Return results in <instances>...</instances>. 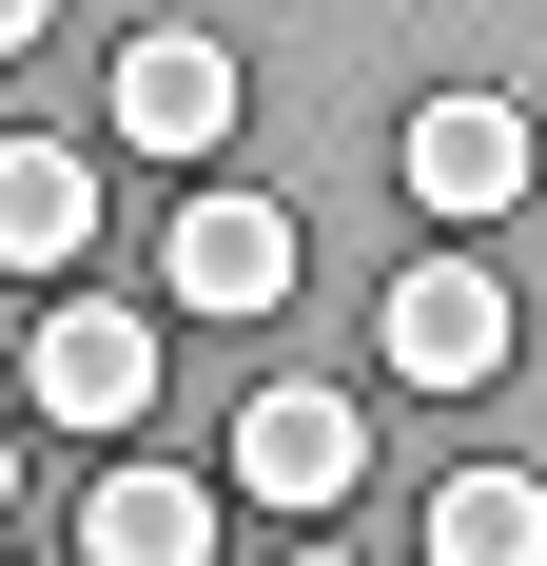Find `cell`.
I'll list each match as a JSON object with an SVG mask.
<instances>
[{
    "label": "cell",
    "mask_w": 547,
    "mask_h": 566,
    "mask_svg": "<svg viewBox=\"0 0 547 566\" xmlns=\"http://www.w3.org/2000/svg\"><path fill=\"white\" fill-rule=\"evenodd\" d=\"M391 176H411V216L489 234V216H528V176H547V117L508 98V78H431V98H411V137H391Z\"/></svg>",
    "instance_id": "cell-1"
},
{
    "label": "cell",
    "mask_w": 547,
    "mask_h": 566,
    "mask_svg": "<svg viewBox=\"0 0 547 566\" xmlns=\"http://www.w3.org/2000/svg\"><path fill=\"white\" fill-rule=\"evenodd\" d=\"M235 509H274V527H332L352 509V469H372V410L332 391V371H274V391H235Z\"/></svg>",
    "instance_id": "cell-2"
},
{
    "label": "cell",
    "mask_w": 547,
    "mask_h": 566,
    "mask_svg": "<svg viewBox=\"0 0 547 566\" xmlns=\"http://www.w3.org/2000/svg\"><path fill=\"white\" fill-rule=\"evenodd\" d=\"M293 196H255V176H196L176 196V234H157V293L176 313H216V333H255V313H293Z\"/></svg>",
    "instance_id": "cell-3"
},
{
    "label": "cell",
    "mask_w": 547,
    "mask_h": 566,
    "mask_svg": "<svg viewBox=\"0 0 547 566\" xmlns=\"http://www.w3.org/2000/svg\"><path fill=\"white\" fill-rule=\"evenodd\" d=\"M235 117H255V59L216 40V20H137V40H117V137H137V157H216Z\"/></svg>",
    "instance_id": "cell-4"
},
{
    "label": "cell",
    "mask_w": 547,
    "mask_h": 566,
    "mask_svg": "<svg viewBox=\"0 0 547 566\" xmlns=\"http://www.w3.org/2000/svg\"><path fill=\"white\" fill-rule=\"evenodd\" d=\"M372 352H391V391H489L508 371V274L489 254H411L391 313H372Z\"/></svg>",
    "instance_id": "cell-5"
},
{
    "label": "cell",
    "mask_w": 547,
    "mask_h": 566,
    "mask_svg": "<svg viewBox=\"0 0 547 566\" xmlns=\"http://www.w3.org/2000/svg\"><path fill=\"white\" fill-rule=\"evenodd\" d=\"M20 391H40V430H137V410H157V313L59 293V313H40V352H20Z\"/></svg>",
    "instance_id": "cell-6"
},
{
    "label": "cell",
    "mask_w": 547,
    "mask_h": 566,
    "mask_svg": "<svg viewBox=\"0 0 547 566\" xmlns=\"http://www.w3.org/2000/svg\"><path fill=\"white\" fill-rule=\"evenodd\" d=\"M99 254V157L79 137H0V274L40 293V274H79Z\"/></svg>",
    "instance_id": "cell-7"
},
{
    "label": "cell",
    "mask_w": 547,
    "mask_h": 566,
    "mask_svg": "<svg viewBox=\"0 0 547 566\" xmlns=\"http://www.w3.org/2000/svg\"><path fill=\"white\" fill-rule=\"evenodd\" d=\"M79 566H216V489L196 469H99V509H79Z\"/></svg>",
    "instance_id": "cell-8"
},
{
    "label": "cell",
    "mask_w": 547,
    "mask_h": 566,
    "mask_svg": "<svg viewBox=\"0 0 547 566\" xmlns=\"http://www.w3.org/2000/svg\"><path fill=\"white\" fill-rule=\"evenodd\" d=\"M431 566H547V469L528 450H469V469H450V489H431Z\"/></svg>",
    "instance_id": "cell-9"
},
{
    "label": "cell",
    "mask_w": 547,
    "mask_h": 566,
    "mask_svg": "<svg viewBox=\"0 0 547 566\" xmlns=\"http://www.w3.org/2000/svg\"><path fill=\"white\" fill-rule=\"evenodd\" d=\"M20 40H40V0H0V59H20Z\"/></svg>",
    "instance_id": "cell-10"
},
{
    "label": "cell",
    "mask_w": 547,
    "mask_h": 566,
    "mask_svg": "<svg viewBox=\"0 0 547 566\" xmlns=\"http://www.w3.org/2000/svg\"><path fill=\"white\" fill-rule=\"evenodd\" d=\"M0 509H20V430H0Z\"/></svg>",
    "instance_id": "cell-11"
},
{
    "label": "cell",
    "mask_w": 547,
    "mask_h": 566,
    "mask_svg": "<svg viewBox=\"0 0 547 566\" xmlns=\"http://www.w3.org/2000/svg\"><path fill=\"white\" fill-rule=\"evenodd\" d=\"M274 566H352V547H274Z\"/></svg>",
    "instance_id": "cell-12"
}]
</instances>
